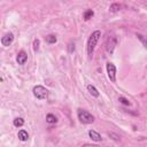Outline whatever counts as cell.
Here are the masks:
<instances>
[{
    "instance_id": "obj_8",
    "label": "cell",
    "mask_w": 147,
    "mask_h": 147,
    "mask_svg": "<svg viewBox=\"0 0 147 147\" xmlns=\"http://www.w3.org/2000/svg\"><path fill=\"white\" fill-rule=\"evenodd\" d=\"M89 136H90V138H91L92 140H94V141H101V140H102L101 136H100L97 131H94V130H90V131H89Z\"/></svg>"
},
{
    "instance_id": "obj_2",
    "label": "cell",
    "mask_w": 147,
    "mask_h": 147,
    "mask_svg": "<svg viewBox=\"0 0 147 147\" xmlns=\"http://www.w3.org/2000/svg\"><path fill=\"white\" fill-rule=\"evenodd\" d=\"M77 116H78V120L83 123V124H91L94 122V117L92 114H90L88 110H84V109H78L77 112Z\"/></svg>"
},
{
    "instance_id": "obj_17",
    "label": "cell",
    "mask_w": 147,
    "mask_h": 147,
    "mask_svg": "<svg viewBox=\"0 0 147 147\" xmlns=\"http://www.w3.org/2000/svg\"><path fill=\"white\" fill-rule=\"evenodd\" d=\"M39 45H40V40L39 39H35L33 40V49L38 51L39 49Z\"/></svg>"
},
{
    "instance_id": "obj_13",
    "label": "cell",
    "mask_w": 147,
    "mask_h": 147,
    "mask_svg": "<svg viewBox=\"0 0 147 147\" xmlns=\"http://www.w3.org/2000/svg\"><path fill=\"white\" fill-rule=\"evenodd\" d=\"M93 15H94V12H93L92 9H88V11L84 13V20H85V21H89V20H91V19L93 17Z\"/></svg>"
},
{
    "instance_id": "obj_4",
    "label": "cell",
    "mask_w": 147,
    "mask_h": 147,
    "mask_svg": "<svg viewBox=\"0 0 147 147\" xmlns=\"http://www.w3.org/2000/svg\"><path fill=\"white\" fill-rule=\"evenodd\" d=\"M115 46H116V37L115 36H108L107 41H106V49H107L108 54L112 55L114 53Z\"/></svg>"
},
{
    "instance_id": "obj_6",
    "label": "cell",
    "mask_w": 147,
    "mask_h": 147,
    "mask_svg": "<svg viewBox=\"0 0 147 147\" xmlns=\"http://www.w3.org/2000/svg\"><path fill=\"white\" fill-rule=\"evenodd\" d=\"M13 40H14V35L12 32H8L1 38V44L3 46H9L13 43Z\"/></svg>"
},
{
    "instance_id": "obj_20",
    "label": "cell",
    "mask_w": 147,
    "mask_h": 147,
    "mask_svg": "<svg viewBox=\"0 0 147 147\" xmlns=\"http://www.w3.org/2000/svg\"><path fill=\"white\" fill-rule=\"evenodd\" d=\"M82 147H98L97 145H90V144H86V145H83Z\"/></svg>"
},
{
    "instance_id": "obj_7",
    "label": "cell",
    "mask_w": 147,
    "mask_h": 147,
    "mask_svg": "<svg viewBox=\"0 0 147 147\" xmlns=\"http://www.w3.org/2000/svg\"><path fill=\"white\" fill-rule=\"evenodd\" d=\"M27 60H28V55H27V53H25L24 51H21V52L17 54V57H16L17 63H19V64H21V65H23V64L27 62Z\"/></svg>"
},
{
    "instance_id": "obj_11",
    "label": "cell",
    "mask_w": 147,
    "mask_h": 147,
    "mask_svg": "<svg viewBox=\"0 0 147 147\" xmlns=\"http://www.w3.org/2000/svg\"><path fill=\"white\" fill-rule=\"evenodd\" d=\"M88 91H89L93 97H99V91H98L93 85H88Z\"/></svg>"
},
{
    "instance_id": "obj_10",
    "label": "cell",
    "mask_w": 147,
    "mask_h": 147,
    "mask_svg": "<svg viewBox=\"0 0 147 147\" xmlns=\"http://www.w3.org/2000/svg\"><path fill=\"white\" fill-rule=\"evenodd\" d=\"M46 121H47V123H49V124H54V123L57 122V118H56V116L53 115V114H47Z\"/></svg>"
},
{
    "instance_id": "obj_12",
    "label": "cell",
    "mask_w": 147,
    "mask_h": 147,
    "mask_svg": "<svg viewBox=\"0 0 147 147\" xmlns=\"http://www.w3.org/2000/svg\"><path fill=\"white\" fill-rule=\"evenodd\" d=\"M13 124H14V126H16V128H21V126H23V124H24V120H23L22 117H17V118L14 120Z\"/></svg>"
},
{
    "instance_id": "obj_5",
    "label": "cell",
    "mask_w": 147,
    "mask_h": 147,
    "mask_svg": "<svg viewBox=\"0 0 147 147\" xmlns=\"http://www.w3.org/2000/svg\"><path fill=\"white\" fill-rule=\"evenodd\" d=\"M107 74H108V78L112 82H115L116 81V67L112 62H108L107 63Z\"/></svg>"
},
{
    "instance_id": "obj_3",
    "label": "cell",
    "mask_w": 147,
    "mask_h": 147,
    "mask_svg": "<svg viewBox=\"0 0 147 147\" xmlns=\"http://www.w3.org/2000/svg\"><path fill=\"white\" fill-rule=\"evenodd\" d=\"M32 92H33V96H35L37 99H39V100H44V99H46L47 96H48L47 89H45V88L41 86V85L35 86L33 90H32Z\"/></svg>"
},
{
    "instance_id": "obj_15",
    "label": "cell",
    "mask_w": 147,
    "mask_h": 147,
    "mask_svg": "<svg viewBox=\"0 0 147 147\" xmlns=\"http://www.w3.org/2000/svg\"><path fill=\"white\" fill-rule=\"evenodd\" d=\"M121 8H122V5H120V4H117V3L110 5V7H109L110 12H117V11H120Z\"/></svg>"
},
{
    "instance_id": "obj_16",
    "label": "cell",
    "mask_w": 147,
    "mask_h": 147,
    "mask_svg": "<svg viewBox=\"0 0 147 147\" xmlns=\"http://www.w3.org/2000/svg\"><path fill=\"white\" fill-rule=\"evenodd\" d=\"M118 101H120L121 104L125 105V106H130V105H131V102H130L126 98H124V97H120V98H118Z\"/></svg>"
},
{
    "instance_id": "obj_19",
    "label": "cell",
    "mask_w": 147,
    "mask_h": 147,
    "mask_svg": "<svg viewBox=\"0 0 147 147\" xmlns=\"http://www.w3.org/2000/svg\"><path fill=\"white\" fill-rule=\"evenodd\" d=\"M109 137H113V139L114 140H116V141H120V136H117V134H115V133H109Z\"/></svg>"
},
{
    "instance_id": "obj_14",
    "label": "cell",
    "mask_w": 147,
    "mask_h": 147,
    "mask_svg": "<svg viewBox=\"0 0 147 147\" xmlns=\"http://www.w3.org/2000/svg\"><path fill=\"white\" fill-rule=\"evenodd\" d=\"M45 39H46V43H48V44H55L57 40L54 35H48V36H46Z\"/></svg>"
},
{
    "instance_id": "obj_1",
    "label": "cell",
    "mask_w": 147,
    "mask_h": 147,
    "mask_svg": "<svg viewBox=\"0 0 147 147\" xmlns=\"http://www.w3.org/2000/svg\"><path fill=\"white\" fill-rule=\"evenodd\" d=\"M100 37H101V32L99 30H97V31H94V32L91 33V36H90V38L88 40V54H89L90 57L93 55L94 48H96V46H97Z\"/></svg>"
},
{
    "instance_id": "obj_18",
    "label": "cell",
    "mask_w": 147,
    "mask_h": 147,
    "mask_svg": "<svg viewBox=\"0 0 147 147\" xmlns=\"http://www.w3.org/2000/svg\"><path fill=\"white\" fill-rule=\"evenodd\" d=\"M137 37H138V39L144 44V46H145V47H147V39H145V38H144V36H141V35H137Z\"/></svg>"
},
{
    "instance_id": "obj_9",
    "label": "cell",
    "mask_w": 147,
    "mask_h": 147,
    "mask_svg": "<svg viewBox=\"0 0 147 147\" xmlns=\"http://www.w3.org/2000/svg\"><path fill=\"white\" fill-rule=\"evenodd\" d=\"M17 137H19V139L21 141H27L29 139V134H28V132L25 130H20L19 133H17Z\"/></svg>"
}]
</instances>
